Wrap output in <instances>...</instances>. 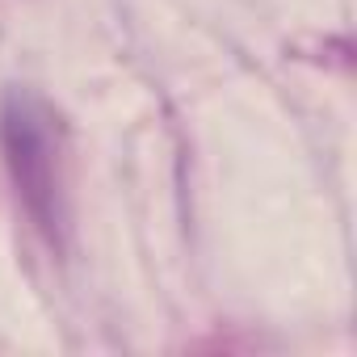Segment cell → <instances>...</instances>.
<instances>
[{"label":"cell","instance_id":"6da1fadb","mask_svg":"<svg viewBox=\"0 0 357 357\" xmlns=\"http://www.w3.org/2000/svg\"><path fill=\"white\" fill-rule=\"evenodd\" d=\"M5 160L13 168L17 194L43 227L59 219V126L51 109L30 93H9L0 114Z\"/></svg>","mask_w":357,"mask_h":357}]
</instances>
